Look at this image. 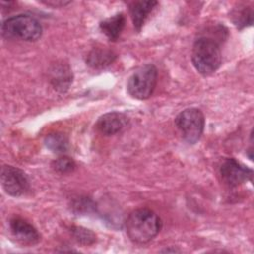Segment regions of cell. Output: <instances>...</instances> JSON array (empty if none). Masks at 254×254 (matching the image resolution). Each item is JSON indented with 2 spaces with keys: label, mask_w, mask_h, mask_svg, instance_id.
<instances>
[{
  "label": "cell",
  "mask_w": 254,
  "mask_h": 254,
  "mask_svg": "<svg viewBox=\"0 0 254 254\" xmlns=\"http://www.w3.org/2000/svg\"><path fill=\"white\" fill-rule=\"evenodd\" d=\"M157 4V1H135L130 4V16L136 31H141L146 19Z\"/></svg>",
  "instance_id": "10"
},
{
  "label": "cell",
  "mask_w": 254,
  "mask_h": 254,
  "mask_svg": "<svg viewBox=\"0 0 254 254\" xmlns=\"http://www.w3.org/2000/svg\"><path fill=\"white\" fill-rule=\"evenodd\" d=\"M9 224L12 234L22 244L34 245L40 241V233L27 220L21 217H14L10 220Z\"/></svg>",
  "instance_id": "8"
},
{
  "label": "cell",
  "mask_w": 254,
  "mask_h": 254,
  "mask_svg": "<svg viewBox=\"0 0 254 254\" xmlns=\"http://www.w3.org/2000/svg\"><path fill=\"white\" fill-rule=\"evenodd\" d=\"M175 123L183 139L189 144H195L203 133L204 115L197 108H187L177 115Z\"/></svg>",
  "instance_id": "5"
},
{
  "label": "cell",
  "mask_w": 254,
  "mask_h": 254,
  "mask_svg": "<svg viewBox=\"0 0 254 254\" xmlns=\"http://www.w3.org/2000/svg\"><path fill=\"white\" fill-rule=\"evenodd\" d=\"M72 81V74L67 64H57L52 70V83L55 88L64 91Z\"/></svg>",
  "instance_id": "13"
},
{
  "label": "cell",
  "mask_w": 254,
  "mask_h": 254,
  "mask_svg": "<svg viewBox=\"0 0 254 254\" xmlns=\"http://www.w3.org/2000/svg\"><path fill=\"white\" fill-rule=\"evenodd\" d=\"M124 27L125 17L122 13H118L112 17L103 20L99 25V28L102 31V33L110 41H116L121 35Z\"/></svg>",
  "instance_id": "11"
},
{
  "label": "cell",
  "mask_w": 254,
  "mask_h": 254,
  "mask_svg": "<svg viewBox=\"0 0 254 254\" xmlns=\"http://www.w3.org/2000/svg\"><path fill=\"white\" fill-rule=\"evenodd\" d=\"M128 123V117L117 111H112L100 116L96 122L97 130L106 136H111L122 131Z\"/></svg>",
  "instance_id": "9"
},
{
  "label": "cell",
  "mask_w": 254,
  "mask_h": 254,
  "mask_svg": "<svg viewBox=\"0 0 254 254\" xmlns=\"http://www.w3.org/2000/svg\"><path fill=\"white\" fill-rule=\"evenodd\" d=\"M233 22L238 28L251 25L253 22V12L250 8L243 7L241 10H235L232 14Z\"/></svg>",
  "instance_id": "17"
},
{
  "label": "cell",
  "mask_w": 254,
  "mask_h": 254,
  "mask_svg": "<svg viewBox=\"0 0 254 254\" xmlns=\"http://www.w3.org/2000/svg\"><path fill=\"white\" fill-rule=\"evenodd\" d=\"M220 176L225 185L230 188L237 187L244 182L251 181L253 172L233 158L225 159L220 166Z\"/></svg>",
  "instance_id": "7"
},
{
  "label": "cell",
  "mask_w": 254,
  "mask_h": 254,
  "mask_svg": "<svg viewBox=\"0 0 254 254\" xmlns=\"http://www.w3.org/2000/svg\"><path fill=\"white\" fill-rule=\"evenodd\" d=\"M191 62L204 76L216 71L221 64V51L217 41L205 36L196 39L191 51Z\"/></svg>",
  "instance_id": "2"
},
{
  "label": "cell",
  "mask_w": 254,
  "mask_h": 254,
  "mask_svg": "<svg viewBox=\"0 0 254 254\" xmlns=\"http://www.w3.org/2000/svg\"><path fill=\"white\" fill-rule=\"evenodd\" d=\"M75 167V162L66 156L59 157L52 163V168L59 174H69L74 171Z\"/></svg>",
  "instance_id": "16"
},
{
  "label": "cell",
  "mask_w": 254,
  "mask_h": 254,
  "mask_svg": "<svg viewBox=\"0 0 254 254\" xmlns=\"http://www.w3.org/2000/svg\"><path fill=\"white\" fill-rule=\"evenodd\" d=\"M116 55L107 49H93L86 58V64L92 68H102L114 62Z\"/></svg>",
  "instance_id": "12"
},
{
  "label": "cell",
  "mask_w": 254,
  "mask_h": 254,
  "mask_svg": "<svg viewBox=\"0 0 254 254\" xmlns=\"http://www.w3.org/2000/svg\"><path fill=\"white\" fill-rule=\"evenodd\" d=\"M43 3H45L48 6H52V7L58 8V7L65 6L68 3H70V2H68V1H47V2H43Z\"/></svg>",
  "instance_id": "18"
},
{
  "label": "cell",
  "mask_w": 254,
  "mask_h": 254,
  "mask_svg": "<svg viewBox=\"0 0 254 254\" xmlns=\"http://www.w3.org/2000/svg\"><path fill=\"white\" fill-rule=\"evenodd\" d=\"M162 227V220L149 208H138L132 211L126 221L125 229L131 241L144 244L153 240Z\"/></svg>",
  "instance_id": "1"
},
{
  "label": "cell",
  "mask_w": 254,
  "mask_h": 254,
  "mask_svg": "<svg viewBox=\"0 0 254 254\" xmlns=\"http://www.w3.org/2000/svg\"><path fill=\"white\" fill-rule=\"evenodd\" d=\"M158 80V70L152 64L138 67L129 77L127 82L128 93L140 100L149 98L156 87Z\"/></svg>",
  "instance_id": "4"
},
{
  "label": "cell",
  "mask_w": 254,
  "mask_h": 254,
  "mask_svg": "<svg viewBox=\"0 0 254 254\" xmlns=\"http://www.w3.org/2000/svg\"><path fill=\"white\" fill-rule=\"evenodd\" d=\"M1 31L5 38L27 42L39 40L43 33L40 22L35 17L27 14H20L6 19L2 24Z\"/></svg>",
  "instance_id": "3"
},
{
  "label": "cell",
  "mask_w": 254,
  "mask_h": 254,
  "mask_svg": "<svg viewBox=\"0 0 254 254\" xmlns=\"http://www.w3.org/2000/svg\"><path fill=\"white\" fill-rule=\"evenodd\" d=\"M46 147L54 153L64 154L68 150L69 144L67 137L63 133H51L46 136L45 140Z\"/></svg>",
  "instance_id": "14"
},
{
  "label": "cell",
  "mask_w": 254,
  "mask_h": 254,
  "mask_svg": "<svg viewBox=\"0 0 254 254\" xmlns=\"http://www.w3.org/2000/svg\"><path fill=\"white\" fill-rule=\"evenodd\" d=\"M70 232L77 242L84 245H90L96 240L95 234L90 229L81 226H72L70 228Z\"/></svg>",
  "instance_id": "15"
},
{
  "label": "cell",
  "mask_w": 254,
  "mask_h": 254,
  "mask_svg": "<svg viewBox=\"0 0 254 254\" xmlns=\"http://www.w3.org/2000/svg\"><path fill=\"white\" fill-rule=\"evenodd\" d=\"M1 185L4 190L11 196H21L30 189V182L26 173L11 165H4L2 167Z\"/></svg>",
  "instance_id": "6"
}]
</instances>
